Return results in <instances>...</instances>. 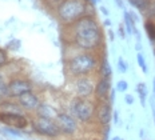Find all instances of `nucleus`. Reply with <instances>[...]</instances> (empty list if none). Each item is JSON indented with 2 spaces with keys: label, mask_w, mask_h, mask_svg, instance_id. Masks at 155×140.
<instances>
[{
  "label": "nucleus",
  "mask_w": 155,
  "mask_h": 140,
  "mask_svg": "<svg viewBox=\"0 0 155 140\" xmlns=\"http://www.w3.org/2000/svg\"><path fill=\"white\" fill-rule=\"evenodd\" d=\"M66 28V43L72 48L88 52H102L106 48V37L96 16L86 15Z\"/></svg>",
  "instance_id": "obj_1"
},
{
  "label": "nucleus",
  "mask_w": 155,
  "mask_h": 140,
  "mask_svg": "<svg viewBox=\"0 0 155 140\" xmlns=\"http://www.w3.org/2000/svg\"><path fill=\"white\" fill-rule=\"evenodd\" d=\"M99 63H101V52H88L76 50L64 60V71L70 79L80 76H96Z\"/></svg>",
  "instance_id": "obj_2"
},
{
  "label": "nucleus",
  "mask_w": 155,
  "mask_h": 140,
  "mask_svg": "<svg viewBox=\"0 0 155 140\" xmlns=\"http://www.w3.org/2000/svg\"><path fill=\"white\" fill-rule=\"evenodd\" d=\"M90 5L91 4H87L83 0H64L55 15L63 27H70L83 16L88 15Z\"/></svg>",
  "instance_id": "obj_3"
},
{
  "label": "nucleus",
  "mask_w": 155,
  "mask_h": 140,
  "mask_svg": "<svg viewBox=\"0 0 155 140\" xmlns=\"http://www.w3.org/2000/svg\"><path fill=\"white\" fill-rule=\"evenodd\" d=\"M68 111L75 116L76 120L80 124H83V125L92 124V123L95 122L96 100L74 96L70 102Z\"/></svg>",
  "instance_id": "obj_4"
},
{
  "label": "nucleus",
  "mask_w": 155,
  "mask_h": 140,
  "mask_svg": "<svg viewBox=\"0 0 155 140\" xmlns=\"http://www.w3.org/2000/svg\"><path fill=\"white\" fill-rule=\"evenodd\" d=\"M31 128L36 135L41 136V138H47V139H52V140L62 138V132H60L55 119L35 116L31 120Z\"/></svg>",
  "instance_id": "obj_5"
},
{
  "label": "nucleus",
  "mask_w": 155,
  "mask_h": 140,
  "mask_svg": "<svg viewBox=\"0 0 155 140\" xmlns=\"http://www.w3.org/2000/svg\"><path fill=\"white\" fill-rule=\"evenodd\" d=\"M96 86V76H80L71 79V90L74 96L94 99Z\"/></svg>",
  "instance_id": "obj_6"
},
{
  "label": "nucleus",
  "mask_w": 155,
  "mask_h": 140,
  "mask_svg": "<svg viewBox=\"0 0 155 140\" xmlns=\"http://www.w3.org/2000/svg\"><path fill=\"white\" fill-rule=\"evenodd\" d=\"M55 120L64 138H74L80 131V123L70 111H59Z\"/></svg>",
  "instance_id": "obj_7"
},
{
  "label": "nucleus",
  "mask_w": 155,
  "mask_h": 140,
  "mask_svg": "<svg viewBox=\"0 0 155 140\" xmlns=\"http://www.w3.org/2000/svg\"><path fill=\"white\" fill-rule=\"evenodd\" d=\"M35 90V86L30 77L24 75H16L8 79V97L9 99H19L21 95Z\"/></svg>",
  "instance_id": "obj_8"
},
{
  "label": "nucleus",
  "mask_w": 155,
  "mask_h": 140,
  "mask_svg": "<svg viewBox=\"0 0 155 140\" xmlns=\"http://www.w3.org/2000/svg\"><path fill=\"white\" fill-rule=\"evenodd\" d=\"M0 123L5 127H11V128L20 129V131L31 125V120L24 113L7 112V111H0Z\"/></svg>",
  "instance_id": "obj_9"
},
{
  "label": "nucleus",
  "mask_w": 155,
  "mask_h": 140,
  "mask_svg": "<svg viewBox=\"0 0 155 140\" xmlns=\"http://www.w3.org/2000/svg\"><path fill=\"white\" fill-rule=\"evenodd\" d=\"M110 100H103V102H96V113H95V122L98 123L102 128L110 127L112 120V113L114 108Z\"/></svg>",
  "instance_id": "obj_10"
},
{
  "label": "nucleus",
  "mask_w": 155,
  "mask_h": 140,
  "mask_svg": "<svg viewBox=\"0 0 155 140\" xmlns=\"http://www.w3.org/2000/svg\"><path fill=\"white\" fill-rule=\"evenodd\" d=\"M16 100H18L19 106L23 108V111H27V112H36L39 106L41 104L40 96H39V93L35 90L31 91V92L24 93V95H21Z\"/></svg>",
  "instance_id": "obj_11"
},
{
  "label": "nucleus",
  "mask_w": 155,
  "mask_h": 140,
  "mask_svg": "<svg viewBox=\"0 0 155 140\" xmlns=\"http://www.w3.org/2000/svg\"><path fill=\"white\" fill-rule=\"evenodd\" d=\"M112 77H98L96 76V86H95V95L94 99L96 102L110 99V93L112 90Z\"/></svg>",
  "instance_id": "obj_12"
},
{
  "label": "nucleus",
  "mask_w": 155,
  "mask_h": 140,
  "mask_svg": "<svg viewBox=\"0 0 155 140\" xmlns=\"http://www.w3.org/2000/svg\"><path fill=\"white\" fill-rule=\"evenodd\" d=\"M96 76L98 77H112V67L108 61L106 50L101 52V63H99V68H98Z\"/></svg>",
  "instance_id": "obj_13"
},
{
  "label": "nucleus",
  "mask_w": 155,
  "mask_h": 140,
  "mask_svg": "<svg viewBox=\"0 0 155 140\" xmlns=\"http://www.w3.org/2000/svg\"><path fill=\"white\" fill-rule=\"evenodd\" d=\"M36 116L39 118H47V119H56L58 113H59V111H58L55 107H52L51 104L48 103H43L39 106V108L36 109Z\"/></svg>",
  "instance_id": "obj_14"
},
{
  "label": "nucleus",
  "mask_w": 155,
  "mask_h": 140,
  "mask_svg": "<svg viewBox=\"0 0 155 140\" xmlns=\"http://www.w3.org/2000/svg\"><path fill=\"white\" fill-rule=\"evenodd\" d=\"M0 111H7V112H15V113H23L24 111L19 106L18 100L15 99H5L0 102Z\"/></svg>",
  "instance_id": "obj_15"
},
{
  "label": "nucleus",
  "mask_w": 155,
  "mask_h": 140,
  "mask_svg": "<svg viewBox=\"0 0 155 140\" xmlns=\"http://www.w3.org/2000/svg\"><path fill=\"white\" fill-rule=\"evenodd\" d=\"M135 91H137L138 96H139V100H140V106L146 107L147 104V97H148V88H147V84L144 81H138L137 83V87H135Z\"/></svg>",
  "instance_id": "obj_16"
},
{
  "label": "nucleus",
  "mask_w": 155,
  "mask_h": 140,
  "mask_svg": "<svg viewBox=\"0 0 155 140\" xmlns=\"http://www.w3.org/2000/svg\"><path fill=\"white\" fill-rule=\"evenodd\" d=\"M127 2L130 3L131 7H134L135 9H138L140 14H144L154 0H127Z\"/></svg>",
  "instance_id": "obj_17"
},
{
  "label": "nucleus",
  "mask_w": 155,
  "mask_h": 140,
  "mask_svg": "<svg viewBox=\"0 0 155 140\" xmlns=\"http://www.w3.org/2000/svg\"><path fill=\"white\" fill-rule=\"evenodd\" d=\"M144 31H146L151 45H154L155 44V20L146 19V21H144Z\"/></svg>",
  "instance_id": "obj_18"
},
{
  "label": "nucleus",
  "mask_w": 155,
  "mask_h": 140,
  "mask_svg": "<svg viewBox=\"0 0 155 140\" xmlns=\"http://www.w3.org/2000/svg\"><path fill=\"white\" fill-rule=\"evenodd\" d=\"M8 99V80L5 75L0 71V102Z\"/></svg>",
  "instance_id": "obj_19"
},
{
  "label": "nucleus",
  "mask_w": 155,
  "mask_h": 140,
  "mask_svg": "<svg viewBox=\"0 0 155 140\" xmlns=\"http://www.w3.org/2000/svg\"><path fill=\"white\" fill-rule=\"evenodd\" d=\"M123 24L126 27V31H127V35H132L134 30L137 28V23L132 20L128 11H124V14H123Z\"/></svg>",
  "instance_id": "obj_20"
},
{
  "label": "nucleus",
  "mask_w": 155,
  "mask_h": 140,
  "mask_svg": "<svg viewBox=\"0 0 155 140\" xmlns=\"http://www.w3.org/2000/svg\"><path fill=\"white\" fill-rule=\"evenodd\" d=\"M11 64V59H9L8 50L7 48L0 47V70H4L7 66Z\"/></svg>",
  "instance_id": "obj_21"
},
{
  "label": "nucleus",
  "mask_w": 155,
  "mask_h": 140,
  "mask_svg": "<svg viewBox=\"0 0 155 140\" xmlns=\"http://www.w3.org/2000/svg\"><path fill=\"white\" fill-rule=\"evenodd\" d=\"M137 63H138V66H139L142 72L144 75H147L148 66H147V60H146V56L143 55V52H137Z\"/></svg>",
  "instance_id": "obj_22"
},
{
  "label": "nucleus",
  "mask_w": 155,
  "mask_h": 140,
  "mask_svg": "<svg viewBox=\"0 0 155 140\" xmlns=\"http://www.w3.org/2000/svg\"><path fill=\"white\" fill-rule=\"evenodd\" d=\"M116 68H118V71L120 73H127L128 63H127V60H126L123 56H118V59H116Z\"/></svg>",
  "instance_id": "obj_23"
},
{
  "label": "nucleus",
  "mask_w": 155,
  "mask_h": 140,
  "mask_svg": "<svg viewBox=\"0 0 155 140\" xmlns=\"http://www.w3.org/2000/svg\"><path fill=\"white\" fill-rule=\"evenodd\" d=\"M63 2H64V0H43V3H44V5H46V8L51 9V11H54V12L58 11V8L62 5Z\"/></svg>",
  "instance_id": "obj_24"
},
{
  "label": "nucleus",
  "mask_w": 155,
  "mask_h": 140,
  "mask_svg": "<svg viewBox=\"0 0 155 140\" xmlns=\"http://www.w3.org/2000/svg\"><path fill=\"white\" fill-rule=\"evenodd\" d=\"M116 91L118 92H127L128 91V81L126 79H120L116 81Z\"/></svg>",
  "instance_id": "obj_25"
},
{
  "label": "nucleus",
  "mask_w": 155,
  "mask_h": 140,
  "mask_svg": "<svg viewBox=\"0 0 155 140\" xmlns=\"http://www.w3.org/2000/svg\"><path fill=\"white\" fill-rule=\"evenodd\" d=\"M20 45H21V41L19 40V39H12V40L8 43V45H7V50L19 51L20 50Z\"/></svg>",
  "instance_id": "obj_26"
},
{
  "label": "nucleus",
  "mask_w": 155,
  "mask_h": 140,
  "mask_svg": "<svg viewBox=\"0 0 155 140\" xmlns=\"http://www.w3.org/2000/svg\"><path fill=\"white\" fill-rule=\"evenodd\" d=\"M3 132L8 133L7 136H16V138H20V129H16V128H11V127H5L3 128Z\"/></svg>",
  "instance_id": "obj_27"
},
{
  "label": "nucleus",
  "mask_w": 155,
  "mask_h": 140,
  "mask_svg": "<svg viewBox=\"0 0 155 140\" xmlns=\"http://www.w3.org/2000/svg\"><path fill=\"white\" fill-rule=\"evenodd\" d=\"M118 34H119V36H120L122 40H124V39L127 37V31H126V27H124L123 23H120V24L118 25Z\"/></svg>",
  "instance_id": "obj_28"
},
{
  "label": "nucleus",
  "mask_w": 155,
  "mask_h": 140,
  "mask_svg": "<svg viewBox=\"0 0 155 140\" xmlns=\"http://www.w3.org/2000/svg\"><path fill=\"white\" fill-rule=\"evenodd\" d=\"M124 103L127 106H132L135 103V97L131 95V93H124Z\"/></svg>",
  "instance_id": "obj_29"
},
{
  "label": "nucleus",
  "mask_w": 155,
  "mask_h": 140,
  "mask_svg": "<svg viewBox=\"0 0 155 140\" xmlns=\"http://www.w3.org/2000/svg\"><path fill=\"white\" fill-rule=\"evenodd\" d=\"M112 122L115 125H120V118H119V109H114L112 113Z\"/></svg>",
  "instance_id": "obj_30"
},
{
  "label": "nucleus",
  "mask_w": 155,
  "mask_h": 140,
  "mask_svg": "<svg viewBox=\"0 0 155 140\" xmlns=\"http://www.w3.org/2000/svg\"><path fill=\"white\" fill-rule=\"evenodd\" d=\"M128 14H130V16L132 18V20H134L135 23H139L140 21V19H139V16H138L137 14H135L134 11H128Z\"/></svg>",
  "instance_id": "obj_31"
},
{
  "label": "nucleus",
  "mask_w": 155,
  "mask_h": 140,
  "mask_svg": "<svg viewBox=\"0 0 155 140\" xmlns=\"http://www.w3.org/2000/svg\"><path fill=\"white\" fill-rule=\"evenodd\" d=\"M115 96H116V88H115V90L112 88V90H111V93H110V99H108L112 104L115 103Z\"/></svg>",
  "instance_id": "obj_32"
},
{
  "label": "nucleus",
  "mask_w": 155,
  "mask_h": 140,
  "mask_svg": "<svg viewBox=\"0 0 155 140\" xmlns=\"http://www.w3.org/2000/svg\"><path fill=\"white\" fill-rule=\"evenodd\" d=\"M108 40L111 41V43H114L115 41V34H114V31H112L111 28H108Z\"/></svg>",
  "instance_id": "obj_33"
},
{
  "label": "nucleus",
  "mask_w": 155,
  "mask_h": 140,
  "mask_svg": "<svg viewBox=\"0 0 155 140\" xmlns=\"http://www.w3.org/2000/svg\"><path fill=\"white\" fill-rule=\"evenodd\" d=\"M142 50H143V44H142V41H135V51L142 52Z\"/></svg>",
  "instance_id": "obj_34"
},
{
  "label": "nucleus",
  "mask_w": 155,
  "mask_h": 140,
  "mask_svg": "<svg viewBox=\"0 0 155 140\" xmlns=\"http://www.w3.org/2000/svg\"><path fill=\"white\" fill-rule=\"evenodd\" d=\"M99 9H101V12H102V14L106 16V18H108V15H110V11H108V9L104 7V5H101V7H99Z\"/></svg>",
  "instance_id": "obj_35"
},
{
  "label": "nucleus",
  "mask_w": 155,
  "mask_h": 140,
  "mask_svg": "<svg viewBox=\"0 0 155 140\" xmlns=\"http://www.w3.org/2000/svg\"><path fill=\"white\" fill-rule=\"evenodd\" d=\"M114 2H115V4H116V7H118V8L124 9V3H123V0H114Z\"/></svg>",
  "instance_id": "obj_36"
},
{
  "label": "nucleus",
  "mask_w": 155,
  "mask_h": 140,
  "mask_svg": "<svg viewBox=\"0 0 155 140\" xmlns=\"http://www.w3.org/2000/svg\"><path fill=\"white\" fill-rule=\"evenodd\" d=\"M103 25H104V27H107V28H111V25H112V21L110 20V19H106V20L103 21Z\"/></svg>",
  "instance_id": "obj_37"
},
{
  "label": "nucleus",
  "mask_w": 155,
  "mask_h": 140,
  "mask_svg": "<svg viewBox=\"0 0 155 140\" xmlns=\"http://www.w3.org/2000/svg\"><path fill=\"white\" fill-rule=\"evenodd\" d=\"M83 2H86L87 4H91V5H96V4H98V0H83Z\"/></svg>",
  "instance_id": "obj_38"
},
{
  "label": "nucleus",
  "mask_w": 155,
  "mask_h": 140,
  "mask_svg": "<svg viewBox=\"0 0 155 140\" xmlns=\"http://www.w3.org/2000/svg\"><path fill=\"white\" fill-rule=\"evenodd\" d=\"M144 133H146V132H144V129L140 128V129H139V136H140V139H144V136H146Z\"/></svg>",
  "instance_id": "obj_39"
},
{
  "label": "nucleus",
  "mask_w": 155,
  "mask_h": 140,
  "mask_svg": "<svg viewBox=\"0 0 155 140\" xmlns=\"http://www.w3.org/2000/svg\"><path fill=\"white\" fill-rule=\"evenodd\" d=\"M153 96L155 97V77H153Z\"/></svg>",
  "instance_id": "obj_40"
},
{
  "label": "nucleus",
  "mask_w": 155,
  "mask_h": 140,
  "mask_svg": "<svg viewBox=\"0 0 155 140\" xmlns=\"http://www.w3.org/2000/svg\"><path fill=\"white\" fill-rule=\"evenodd\" d=\"M111 140H122V138H120V136H114Z\"/></svg>",
  "instance_id": "obj_41"
},
{
  "label": "nucleus",
  "mask_w": 155,
  "mask_h": 140,
  "mask_svg": "<svg viewBox=\"0 0 155 140\" xmlns=\"http://www.w3.org/2000/svg\"><path fill=\"white\" fill-rule=\"evenodd\" d=\"M153 56H154V59H155V44L153 45Z\"/></svg>",
  "instance_id": "obj_42"
},
{
  "label": "nucleus",
  "mask_w": 155,
  "mask_h": 140,
  "mask_svg": "<svg viewBox=\"0 0 155 140\" xmlns=\"http://www.w3.org/2000/svg\"><path fill=\"white\" fill-rule=\"evenodd\" d=\"M122 140H124V139H122Z\"/></svg>",
  "instance_id": "obj_43"
}]
</instances>
